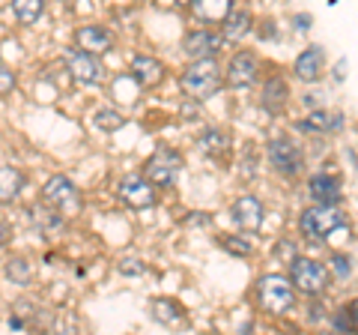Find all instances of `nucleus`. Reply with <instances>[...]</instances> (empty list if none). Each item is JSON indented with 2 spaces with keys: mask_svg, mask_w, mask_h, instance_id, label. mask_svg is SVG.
I'll return each mask as SVG.
<instances>
[{
  "mask_svg": "<svg viewBox=\"0 0 358 335\" xmlns=\"http://www.w3.org/2000/svg\"><path fill=\"white\" fill-rule=\"evenodd\" d=\"M179 84H182L188 99H197V102L200 99H209V96H215L221 90V84H224L221 66L212 57H200L182 72V81Z\"/></svg>",
  "mask_w": 358,
  "mask_h": 335,
  "instance_id": "1",
  "label": "nucleus"
},
{
  "mask_svg": "<svg viewBox=\"0 0 358 335\" xmlns=\"http://www.w3.org/2000/svg\"><path fill=\"white\" fill-rule=\"evenodd\" d=\"M257 299H260V308H266L268 315H284V311H289L293 303H296L293 278L263 275L260 282H257Z\"/></svg>",
  "mask_w": 358,
  "mask_h": 335,
  "instance_id": "2",
  "label": "nucleus"
},
{
  "mask_svg": "<svg viewBox=\"0 0 358 335\" xmlns=\"http://www.w3.org/2000/svg\"><path fill=\"white\" fill-rule=\"evenodd\" d=\"M289 278H293L299 294L320 296V294H326L331 275H329V266L317 258H293L289 261Z\"/></svg>",
  "mask_w": 358,
  "mask_h": 335,
  "instance_id": "3",
  "label": "nucleus"
},
{
  "mask_svg": "<svg viewBox=\"0 0 358 335\" xmlns=\"http://www.w3.org/2000/svg\"><path fill=\"white\" fill-rule=\"evenodd\" d=\"M341 225H343V213L338 210V204H317V207L305 210L301 219H299L301 233H305L308 240H313V242L326 240L329 233L338 231Z\"/></svg>",
  "mask_w": 358,
  "mask_h": 335,
  "instance_id": "4",
  "label": "nucleus"
},
{
  "mask_svg": "<svg viewBox=\"0 0 358 335\" xmlns=\"http://www.w3.org/2000/svg\"><path fill=\"white\" fill-rule=\"evenodd\" d=\"M179 171H182V156L171 147H159L143 165V174L150 177L152 186H171Z\"/></svg>",
  "mask_w": 358,
  "mask_h": 335,
  "instance_id": "5",
  "label": "nucleus"
},
{
  "mask_svg": "<svg viewBox=\"0 0 358 335\" xmlns=\"http://www.w3.org/2000/svg\"><path fill=\"white\" fill-rule=\"evenodd\" d=\"M42 198H45V204H51L57 213H78V207H81V192H78L75 183L66 180V177H51L42 189Z\"/></svg>",
  "mask_w": 358,
  "mask_h": 335,
  "instance_id": "6",
  "label": "nucleus"
},
{
  "mask_svg": "<svg viewBox=\"0 0 358 335\" xmlns=\"http://www.w3.org/2000/svg\"><path fill=\"white\" fill-rule=\"evenodd\" d=\"M268 162L278 174L296 177L301 171V153L289 138H272L268 141Z\"/></svg>",
  "mask_w": 358,
  "mask_h": 335,
  "instance_id": "7",
  "label": "nucleus"
},
{
  "mask_svg": "<svg viewBox=\"0 0 358 335\" xmlns=\"http://www.w3.org/2000/svg\"><path fill=\"white\" fill-rule=\"evenodd\" d=\"M224 33L218 36V33H212L206 27H200V30H192V33H185V39H182V51L188 54L192 60H200V57H215V54L221 51L224 46Z\"/></svg>",
  "mask_w": 358,
  "mask_h": 335,
  "instance_id": "8",
  "label": "nucleus"
},
{
  "mask_svg": "<svg viewBox=\"0 0 358 335\" xmlns=\"http://www.w3.org/2000/svg\"><path fill=\"white\" fill-rule=\"evenodd\" d=\"M120 198L134 210H147V207L155 204V189H152L147 174L143 177H126V180L120 183Z\"/></svg>",
  "mask_w": 358,
  "mask_h": 335,
  "instance_id": "9",
  "label": "nucleus"
},
{
  "mask_svg": "<svg viewBox=\"0 0 358 335\" xmlns=\"http://www.w3.org/2000/svg\"><path fill=\"white\" fill-rule=\"evenodd\" d=\"M230 216L242 231L254 233V231H260V225H263V204L254 195H242L239 200H233Z\"/></svg>",
  "mask_w": 358,
  "mask_h": 335,
  "instance_id": "10",
  "label": "nucleus"
},
{
  "mask_svg": "<svg viewBox=\"0 0 358 335\" xmlns=\"http://www.w3.org/2000/svg\"><path fill=\"white\" fill-rule=\"evenodd\" d=\"M322 66H326V51H322L320 46H308L296 57L293 72H296L299 81L313 84V81H320V78H322Z\"/></svg>",
  "mask_w": 358,
  "mask_h": 335,
  "instance_id": "11",
  "label": "nucleus"
},
{
  "mask_svg": "<svg viewBox=\"0 0 358 335\" xmlns=\"http://www.w3.org/2000/svg\"><path fill=\"white\" fill-rule=\"evenodd\" d=\"M257 81V57L251 51L233 54L227 63V84L230 87H251Z\"/></svg>",
  "mask_w": 358,
  "mask_h": 335,
  "instance_id": "12",
  "label": "nucleus"
},
{
  "mask_svg": "<svg viewBox=\"0 0 358 335\" xmlns=\"http://www.w3.org/2000/svg\"><path fill=\"white\" fill-rule=\"evenodd\" d=\"M69 72L78 84H99L102 81V63L96 60V54L93 51H78L72 63H69Z\"/></svg>",
  "mask_w": 358,
  "mask_h": 335,
  "instance_id": "13",
  "label": "nucleus"
},
{
  "mask_svg": "<svg viewBox=\"0 0 358 335\" xmlns=\"http://www.w3.org/2000/svg\"><path fill=\"white\" fill-rule=\"evenodd\" d=\"M287 99H289V87L284 78H268V81L263 84V93H260V102L263 108L268 111V114H281L284 105H287Z\"/></svg>",
  "mask_w": 358,
  "mask_h": 335,
  "instance_id": "14",
  "label": "nucleus"
},
{
  "mask_svg": "<svg viewBox=\"0 0 358 335\" xmlns=\"http://www.w3.org/2000/svg\"><path fill=\"white\" fill-rule=\"evenodd\" d=\"M75 42L81 46L84 51H93V54H105V51H110L114 48V36L105 30V27H81L75 33Z\"/></svg>",
  "mask_w": 358,
  "mask_h": 335,
  "instance_id": "15",
  "label": "nucleus"
},
{
  "mask_svg": "<svg viewBox=\"0 0 358 335\" xmlns=\"http://www.w3.org/2000/svg\"><path fill=\"white\" fill-rule=\"evenodd\" d=\"M131 75L138 78L143 87H155V84H162V78H164V66L155 57H147V54H134L131 57Z\"/></svg>",
  "mask_w": 358,
  "mask_h": 335,
  "instance_id": "16",
  "label": "nucleus"
},
{
  "mask_svg": "<svg viewBox=\"0 0 358 335\" xmlns=\"http://www.w3.org/2000/svg\"><path fill=\"white\" fill-rule=\"evenodd\" d=\"M310 198L317 200V204H341V183L334 180V177L329 174H317V177H310Z\"/></svg>",
  "mask_w": 358,
  "mask_h": 335,
  "instance_id": "17",
  "label": "nucleus"
},
{
  "mask_svg": "<svg viewBox=\"0 0 358 335\" xmlns=\"http://www.w3.org/2000/svg\"><path fill=\"white\" fill-rule=\"evenodd\" d=\"M233 0H194V15L203 21V25H218V21L227 18L233 9H230Z\"/></svg>",
  "mask_w": 358,
  "mask_h": 335,
  "instance_id": "18",
  "label": "nucleus"
},
{
  "mask_svg": "<svg viewBox=\"0 0 358 335\" xmlns=\"http://www.w3.org/2000/svg\"><path fill=\"white\" fill-rule=\"evenodd\" d=\"M200 150H203L209 159H224V156L230 153V135L224 129H206L203 135H200Z\"/></svg>",
  "mask_w": 358,
  "mask_h": 335,
  "instance_id": "19",
  "label": "nucleus"
},
{
  "mask_svg": "<svg viewBox=\"0 0 358 335\" xmlns=\"http://www.w3.org/2000/svg\"><path fill=\"white\" fill-rule=\"evenodd\" d=\"M150 308H152V317L159 323H164V327H176V323L185 317V311L176 299H152Z\"/></svg>",
  "mask_w": 358,
  "mask_h": 335,
  "instance_id": "20",
  "label": "nucleus"
},
{
  "mask_svg": "<svg viewBox=\"0 0 358 335\" xmlns=\"http://www.w3.org/2000/svg\"><path fill=\"white\" fill-rule=\"evenodd\" d=\"M224 25V39H230V42H236V39H242L245 33L251 30V15L245 13V9H233V13L221 21Z\"/></svg>",
  "mask_w": 358,
  "mask_h": 335,
  "instance_id": "21",
  "label": "nucleus"
},
{
  "mask_svg": "<svg viewBox=\"0 0 358 335\" xmlns=\"http://www.w3.org/2000/svg\"><path fill=\"white\" fill-rule=\"evenodd\" d=\"M0 183H3V192H0V198H3V204H9V200H15L21 186H24V174L18 171V168L13 165H3L0 168Z\"/></svg>",
  "mask_w": 358,
  "mask_h": 335,
  "instance_id": "22",
  "label": "nucleus"
},
{
  "mask_svg": "<svg viewBox=\"0 0 358 335\" xmlns=\"http://www.w3.org/2000/svg\"><path fill=\"white\" fill-rule=\"evenodd\" d=\"M13 13L21 25H36L45 13V0H13Z\"/></svg>",
  "mask_w": 358,
  "mask_h": 335,
  "instance_id": "23",
  "label": "nucleus"
},
{
  "mask_svg": "<svg viewBox=\"0 0 358 335\" xmlns=\"http://www.w3.org/2000/svg\"><path fill=\"white\" fill-rule=\"evenodd\" d=\"M218 245L224 252L236 254V258H251V252H254V245L245 237H227V233H221V237H218Z\"/></svg>",
  "mask_w": 358,
  "mask_h": 335,
  "instance_id": "24",
  "label": "nucleus"
},
{
  "mask_svg": "<svg viewBox=\"0 0 358 335\" xmlns=\"http://www.w3.org/2000/svg\"><path fill=\"white\" fill-rule=\"evenodd\" d=\"M96 126L105 132H114L120 126H126V117H120L117 111H110V108H102V111H96Z\"/></svg>",
  "mask_w": 358,
  "mask_h": 335,
  "instance_id": "25",
  "label": "nucleus"
},
{
  "mask_svg": "<svg viewBox=\"0 0 358 335\" xmlns=\"http://www.w3.org/2000/svg\"><path fill=\"white\" fill-rule=\"evenodd\" d=\"M13 87H15V75L9 72V66H0V93H13Z\"/></svg>",
  "mask_w": 358,
  "mask_h": 335,
  "instance_id": "26",
  "label": "nucleus"
},
{
  "mask_svg": "<svg viewBox=\"0 0 358 335\" xmlns=\"http://www.w3.org/2000/svg\"><path fill=\"white\" fill-rule=\"evenodd\" d=\"M331 264H334V270H338V275H341V278H346V275L352 273L350 258H343V254H334V258H331Z\"/></svg>",
  "mask_w": 358,
  "mask_h": 335,
  "instance_id": "27",
  "label": "nucleus"
},
{
  "mask_svg": "<svg viewBox=\"0 0 358 335\" xmlns=\"http://www.w3.org/2000/svg\"><path fill=\"white\" fill-rule=\"evenodd\" d=\"M120 273H122V275H141V273H143V266L134 261V258H126V261L120 264Z\"/></svg>",
  "mask_w": 358,
  "mask_h": 335,
  "instance_id": "28",
  "label": "nucleus"
},
{
  "mask_svg": "<svg viewBox=\"0 0 358 335\" xmlns=\"http://www.w3.org/2000/svg\"><path fill=\"white\" fill-rule=\"evenodd\" d=\"M350 317H352V329H358V299L350 303Z\"/></svg>",
  "mask_w": 358,
  "mask_h": 335,
  "instance_id": "29",
  "label": "nucleus"
},
{
  "mask_svg": "<svg viewBox=\"0 0 358 335\" xmlns=\"http://www.w3.org/2000/svg\"><path fill=\"white\" fill-rule=\"evenodd\" d=\"M299 27L308 30V27H310V18H308V15H296V30H299Z\"/></svg>",
  "mask_w": 358,
  "mask_h": 335,
  "instance_id": "30",
  "label": "nucleus"
},
{
  "mask_svg": "<svg viewBox=\"0 0 358 335\" xmlns=\"http://www.w3.org/2000/svg\"><path fill=\"white\" fill-rule=\"evenodd\" d=\"M173 4H179V6H192L194 0H173Z\"/></svg>",
  "mask_w": 358,
  "mask_h": 335,
  "instance_id": "31",
  "label": "nucleus"
}]
</instances>
